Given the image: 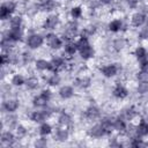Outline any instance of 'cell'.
I'll use <instances>...</instances> for the list:
<instances>
[{"instance_id": "obj_1", "label": "cell", "mask_w": 148, "mask_h": 148, "mask_svg": "<svg viewBox=\"0 0 148 148\" xmlns=\"http://www.w3.org/2000/svg\"><path fill=\"white\" fill-rule=\"evenodd\" d=\"M50 99H51V91L49 89H45L32 99V104L36 108H45Z\"/></svg>"}, {"instance_id": "obj_2", "label": "cell", "mask_w": 148, "mask_h": 148, "mask_svg": "<svg viewBox=\"0 0 148 148\" xmlns=\"http://www.w3.org/2000/svg\"><path fill=\"white\" fill-rule=\"evenodd\" d=\"M16 8V5L15 2L13 1H7V2H3L0 7V18L1 20H7L10 17V15L14 13Z\"/></svg>"}, {"instance_id": "obj_3", "label": "cell", "mask_w": 148, "mask_h": 148, "mask_svg": "<svg viewBox=\"0 0 148 148\" xmlns=\"http://www.w3.org/2000/svg\"><path fill=\"white\" fill-rule=\"evenodd\" d=\"M43 43H44V37L39 34H32L27 39V45L30 49H38L43 45Z\"/></svg>"}, {"instance_id": "obj_4", "label": "cell", "mask_w": 148, "mask_h": 148, "mask_svg": "<svg viewBox=\"0 0 148 148\" xmlns=\"http://www.w3.org/2000/svg\"><path fill=\"white\" fill-rule=\"evenodd\" d=\"M46 40H47V45L52 50H58L62 45V39L60 37H58L57 35H53V34L47 35L46 36Z\"/></svg>"}, {"instance_id": "obj_5", "label": "cell", "mask_w": 148, "mask_h": 148, "mask_svg": "<svg viewBox=\"0 0 148 148\" xmlns=\"http://www.w3.org/2000/svg\"><path fill=\"white\" fill-rule=\"evenodd\" d=\"M119 71V67L116 64H110V65H105L101 68V73L105 76V77H112L114 76Z\"/></svg>"}, {"instance_id": "obj_6", "label": "cell", "mask_w": 148, "mask_h": 148, "mask_svg": "<svg viewBox=\"0 0 148 148\" xmlns=\"http://www.w3.org/2000/svg\"><path fill=\"white\" fill-rule=\"evenodd\" d=\"M105 134H109V133H108V131L104 128V126H103L101 123L94 125V126L89 130V135L92 136V138H101V136H103V135H105Z\"/></svg>"}, {"instance_id": "obj_7", "label": "cell", "mask_w": 148, "mask_h": 148, "mask_svg": "<svg viewBox=\"0 0 148 148\" xmlns=\"http://www.w3.org/2000/svg\"><path fill=\"white\" fill-rule=\"evenodd\" d=\"M146 21H147V16H146V14H143L141 12H138V13L133 14V16L131 18V22L134 27H141L146 23Z\"/></svg>"}, {"instance_id": "obj_8", "label": "cell", "mask_w": 148, "mask_h": 148, "mask_svg": "<svg viewBox=\"0 0 148 148\" xmlns=\"http://www.w3.org/2000/svg\"><path fill=\"white\" fill-rule=\"evenodd\" d=\"M58 23H59V17L57 15H51L45 20V22L43 24V28L46 29V30H53V29H56Z\"/></svg>"}, {"instance_id": "obj_9", "label": "cell", "mask_w": 148, "mask_h": 148, "mask_svg": "<svg viewBox=\"0 0 148 148\" xmlns=\"http://www.w3.org/2000/svg\"><path fill=\"white\" fill-rule=\"evenodd\" d=\"M18 101L17 99H7L2 103V109L6 111V112H14L17 110L18 108Z\"/></svg>"}, {"instance_id": "obj_10", "label": "cell", "mask_w": 148, "mask_h": 148, "mask_svg": "<svg viewBox=\"0 0 148 148\" xmlns=\"http://www.w3.org/2000/svg\"><path fill=\"white\" fill-rule=\"evenodd\" d=\"M76 31H77V27H76V24L75 23H69L68 25H67V28L65 29V32H64V39L66 38V39H72V38H74V36L76 35Z\"/></svg>"}, {"instance_id": "obj_11", "label": "cell", "mask_w": 148, "mask_h": 148, "mask_svg": "<svg viewBox=\"0 0 148 148\" xmlns=\"http://www.w3.org/2000/svg\"><path fill=\"white\" fill-rule=\"evenodd\" d=\"M86 118L89 119V120H95L97 118H99L101 116V111L96 106H89L87 110H86Z\"/></svg>"}, {"instance_id": "obj_12", "label": "cell", "mask_w": 148, "mask_h": 148, "mask_svg": "<svg viewBox=\"0 0 148 148\" xmlns=\"http://www.w3.org/2000/svg\"><path fill=\"white\" fill-rule=\"evenodd\" d=\"M112 94H113V96H114V97L123 99V98L127 97V95H128V90H127L124 86H121V84H117V86H116V88L113 89Z\"/></svg>"}, {"instance_id": "obj_13", "label": "cell", "mask_w": 148, "mask_h": 148, "mask_svg": "<svg viewBox=\"0 0 148 148\" xmlns=\"http://www.w3.org/2000/svg\"><path fill=\"white\" fill-rule=\"evenodd\" d=\"M74 95V89L71 86H64L59 89V96L62 99H68Z\"/></svg>"}, {"instance_id": "obj_14", "label": "cell", "mask_w": 148, "mask_h": 148, "mask_svg": "<svg viewBox=\"0 0 148 148\" xmlns=\"http://www.w3.org/2000/svg\"><path fill=\"white\" fill-rule=\"evenodd\" d=\"M49 116L46 114V112L43 110V111H34L31 114H30V119L35 123H44V120L47 118Z\"/></svg>"}, {"instance_id": "obj_15", "label": "cell", "mask_w": 148, "mask_h": 148, "mask_svg": "<svg viewBox=\"0 0 148 148\" xmlns=\"http://www.w3.org/2000/svg\"><path fill=\"white\" fill-rule=\"evenodd\" d=\"M15 142V135L7 131V132H3L1 134V143L2 145H6V146H12L13 143Z\"/></svg>"}, {"instance_id": "obj_16", "label": "cell", "mask_w": 148, "mask_h": 148, "mask_svg": "<svg viewBox=\"0 0 148 148\" xmlns=\"http://www.w3.org/2000/svg\"><path fill=\"white\" fill-rule=\"evenodd\" d=\"M135 135L138 136H146L148 135V121L142 120L135 128Z\"/></svg>"}, {"instance_id": "obj_17", "label": "cell", "mask_w": 148, "mask_h": 148, "mask_svg": "<svg viewBox=\"0 0 148 148\" xmlns=\"http://www.w3.org/2000/svg\"><path fill=\"white\" fill-rule=\"evenodd\" d=\"M36 68L39 71H53L51 61H47L45 59H38L36 60Z\"/></svg>"}, {"instance_id": "obj_18", "label": "cell", "mask_w": 148, "mask_h": 148, "mask_svg": "<svg viewBox=\"0 0 148 148\" xmlns=\"http://www.w3.org/2000/svg\"><path fill=\"white\" fill-rule=\"evenodd\" d=\"M10 40L13 42H18L22 39V31H21V28L20 29H9L8 32H7V36Z\"/></svg>"}, {"instance_id": "obj_19", "label": "cell", "mask_w": 148, "mask_h": 148, "mask_svg": "<svg viewBox=\"0 0 148 148\" xmlns=\"http://www.w3.org/2000/svg\"><path fill=\"white\" fill-rule=\"evenodd\" d=\"M135 116H136L135 109H134V108H128V109H125V110L121 112V114H120L119 117L127 121V120H132Z\"/></svg>"}, {"instance_id": "obj_20", "label": "cell", "mask_w": 148, "mask_h": 148, "mask_svg": "<svg viewBox=\"0 0 148 148\" xmlns=\"http://www.w3.org/2000/svg\"><path fill=\"white\" fill-rule=\"evenodd\" d=\"M79 52H80L81 58L84 59V60H87V59H89V58H91V57L94 56V49H92V46H91L90 44H89L88 46L83 47L82 50H80Z\"/></svg>"}, {"instance_id": "obj_21", "label": "cell", "mask_w": 148, "mask_h": 148, "mask_svg": "<svg viewBox=\"0 0 148 148\" xmlns=\"http://www.w3.org/2000/svg\"><path fill=\"white\" fill-rule=\"evenodd\" d=\"M135 57L138 58V60L140 62L145 61V60H148V52L145 47L142 46H139L136 50H135Z\"/></svg>"}, {"instance_id": "obj_22", "label": "cell", "mask_w": 148, "mask_h": 148, "mask_svg": "<svg viewBox=\"0 0 148 148\" xmlns=\"http://www.w3.org/2000/svg\"><path fill=\"white\" fill-rule=\"evenodd\" d=\"M126 120H124L123 118L118 117L117 119L113 120V130L118 131V132H123L126 130Z\"/></svg>"}, {"instance_id": "obj_23", "label": "cell", "mask_w": 148, "mask_h": 148, "mask_svg": "<svg viewBox=\"0 0 148 148\" xmlns=\"http://www.w3.org/2000/svg\"><path fill=\"white\" fill-rule=\"evenodd\" d=\"M54 138H56L58 141H66V140L68 139V131L66 130V127L58 128V130L56 131Z\"/></svg>"}, {"instance_id": "obj_24", "label": "cell", "mask_w": 148, "mask_h": 148, "mask_svg": "<svg viewBox=\"0 0 148 148\" xmlns=\"http://www.w3.org/2000/svg\"><path fill=\"white\" fill-rule=\"evenodd\" d=\"M123 29V21L121 20H113L109 23V30L112 32H118Z\"/></svg>"}, {"instance_id": "obj_25", "label": "cell", "mask_w": 148, "mask_h": 148, "mask_svg": "<svg viewBox=\"0 0 148 148\" xmlns=\"http://www.w3.org/2000/svg\"><path fill=\"white\" fill-rule=\"evenodd\" d=\"M51 64H52V67H53V72H56L65 65V60L61 57H53L52 60H51Z\"/></svg>"}, {"instance_id": "obj_26", "label": "cell", "mask_w": 148, "mask_h": 148, "mask_svg": "<svg viewBox=\"0 0 148 148\" xmlns=\"http://www.w3.org/2000/svg\"><path fill=\"white\" fill-rule=\"evenodd\" d=\"M58 123H59L60 126H62V127H67V126L71 124V117H69V114L62 112V113L59 116V118H58Z\"/></svg>"}, {"instance_id": "obj_27", "label": "cell", "mask_w": 148, "mask_h": 148, "mask_svg": "<svg viewBox=\"0 0 148 148\" xmlns=\"http://www.w3.org/2000/svg\"><path fill=\"white\" fill-rule=\"evenodd\" d=\"M76 51H79L76 43H74V42H68V43L65 45V53H67V54H69V56H73Z\"/></svg>"}, {"instance_id": "obj_28", "label": "cell", "mask_w": 148, "mask_h": 148, "mask_svg": "<svg viewBox=\"0 0 148 148\" xmlns=\"http://www.w3.org/2000/svg\"><path fill=\"white\" fill-rule=\"evenodd\" d=\"M10 29H20L22 25V17L21 16H14L9 21Z\"/></svg>"}, {"instance_id": "obj_29", "label": "cell", "mask_w": 148, "mask_h": 148, "mask_svg": "<svg viewBox=\"0 0 148 148\" xmlns=\"http://www.w3.org/2000/svg\"><path fill=\"white\" fill-rule=\"evenodd\" d=\"M38 83H39V82H38V79L35 77V76H31V77H29V79L25 80V86H27V88L30 89V90L36 89V88L38 87Z\"/></svg>"}, {"instance_id": "obj_30", "label": "cell", "mask_w": 148, "mask_h": 148, "mask_svg": "<svg viewBox=\"0 0 148 148\" xmlns=\"http://www.w3.org/2000/svg\"><path fill=\"white\" fill-rule=\"evenodd\" d=\"M51 132H52L51 125L47 124V123H42V125L39 126V134H40L42 136H46V135H49Z\"/></svg>"}, {"instance_id": "obj_31", "label": "cell", "mask_w": 148, "mask_h": 148, "mask_svg": "<svg viewBox=\"0 0 148 148\" xmlns=\"http://www.w3.org/2000/svg\"><path fill=\"white\" fill-rule=\"evenodd\" d=\"M12 83L16 87H20L22 84H25V79L21 75V74H15L13 77H12Z\"/></svg>"}, {"instance_id": "obj_32", "label": "cell", "mask_w": 148, "mask_h": 148, "mask_svg": "<svg viewBox=\"0 0 148 148\" xmlns=\"http://www.w3.org/2000/svg\"><path fill=\"white\" fill-rule=\"evenodd\" d=\"M90 79L89 77H80V79H76L75 81V84L80 88H88L90 86Z\"/></svg>"}, {"instance_id": "obj_33", "label": "cell", "mask_w": 148, "mask_h": 148, "mask_svg": "<svg viewBox=\"0 0 148 148\" xmlns=\"http://www.w3.org/2000/svg\"><path fill=\"white\" fill-rule=\"evenodd\" d=\"M138 80L139 82L148 83V69H141L138 73Z\"/></svg>"}, {"instance_id": "obj_34", "label": "cell", "mask_w": 148, "mask_h": 148, "mask_svg": "<svg viewBox=\"0 0 148 148\" xmlns=\"http://www.w3.org/2000/svg\"><path fill=\"white\" fill-rule=\"evenodd\" d=\"M125 44H126V43H125V39H123V38H117V39L113 42V47H114V50L120 51V50L124 49Z\"/></svg>"}, {"instance_id": "obj_35", "label": "cell", "mask_w": 148, "mask_h": 148, "mask_svg": "<svg viewBox=\"0 0 148 148\" xmlns=\"http://www.w3.org/2000/svg\"><path fill=\"white\" fill-rule=\"evenodd\" d=\"M47 83L50 84V86H58L59 83H60V77H59V75L58 74H53V75H51L49 79H47Z\"/></svg>"}, {"instance_id": "obj_36", "label": "cell", "mask_w": 148, "mask_h": 148, "mask_svg": "<svg viewBox=\"0 0 148 148\" xmlns=\"http://www.w3.org/2000/svg\"><path fill=\"white\" fill-rule=\"evenodd\" d=\"M82 15V9L81 7H73L71 9V16L75 20V18H80Z\"/></svg>"}, {"instance_id": "obj_37", "label": "cell", "mask_w": 148, "mask_h": 148, "mask_svg": "<svg viewBox=\"0 0 148 148\" xmlns=\"http://www.w3.org/2000/svg\"><path fill=\"white\" fill-rule=\"evenodd\" d=\"M56 6H57V5H56V2H54L53 0H47L46 2L43 3V7H42V8H43L44 10L50 12V10H53V9L56 8Z\"/></svg>"}, {"instance_id": "obj_38", "label": "cell", "mask_w": 148, "mask_h": 148, "mask_svg": "<svg viewBox=\"0 0 148 148\" xmlns=\"http://www.w3.org/2000/svg\"><path fill=\"white\" fill-rule=\"evenodd\" d=\"M27 133H28V131H27V128L24 126L18 125L16 127V135H17V138H23V136H25Z\"/></svg>"}, {"instance_id": "obj_39", "label": "cell", "mask_w": 148, "mask_h": 148, "mask_svg": "<svg viewBox=\"0 0 148 148\" xmlns=\"http://www.w3.org/2000/svg\"><path fill=\"white\" fill-rule=\"evenodd\" d=\"M138 92H140V94L148 92V83L140 82V83H139V86H138Z\"/></svg>"}, {"instance_id": "obj_40", "label": "cell", "mask_w": 148, "mask_h": 148, "mask_svg": "<svg viewBox=\"0 0 148 148\" xmlns=\"http://www.w3.org/2000/svg\"><path fill=\"white\" fill-rule=\"evenodd\" d=\"M139 37L141 39H147L148 38V23L141 29V31L139 32Z\"/></svg>"}, {"instance_id": "obj_41", "label": "cell", "mask_w": 148, "mask_h": 148, "mask_svg": "<svg viewBox=\"0 0 148 148\" xmlns=\"http://www.w3.org/2000/svg\"><path fill=\"white\" fill-rule=\"evenodd\" d=\"M9 62H10V56L6 54V53H2L1 54V65H7Z\"/></svg>"}, {"instance_id": "obj_42", "label": "cell", "mask_w": 148, "mask_h": 148, "mask_svg": "<svg viewBox=\"0 0 148 148\" xmlns=\"http://www.w3.org/2000/svg\"><path fill=\"white\" fill-rule=\"evenodd\" d=\"M139 1H140V0H126V2H127V5H128L130 7H132V8H134V7H136V5L139 3Z\"/></svg>"}, {"instance_id": "obj_43", "label": "cell", "mask_w": 148, "mask_h": 148, "mask_svg": "<svg viewBox=\"0 0 148 148\" xmlns=\"http://www.w3.org/2000/svg\"><path fill=\"white\" fill-rule=\"evenodd\" d=\"M22 59H23L24 62H29V61L31 60V54H30V53H23Z\"/></svg>"}, {"instance_id": "obj_44", "label": "cell", "mask_w": 148, "mask_h": 148, "mask_svg": "<svg viewBox=\"0 0 148 148\" xmlns=\"http://www.w3.org/2000/svg\"><path fill=\"white\" fill-rule=\"evenodd\" d=\"M101 1V3H103V5H111L112 2H113V0H99Z\"/></svg>"}, {"instance_id": "obj_45", "label": "cell", "mask_w": 148, "mask_h": 148, "mask_svg": "<svg viewBox=\"0 0 148 148\" xmlns=\"http://www.w3.org/2000/svg\"><path fill=\"white\" fill-rule=\"evenodd\" d=\"M36 145H37V146H45V145H46V142L44 141V139H40V141H39V142H37Z\"/></svg>"}, {"instance_id": "obj_46", "label": "cell", "mask_w": 148, "mask_h": 148, "mask_svg": "<svg viewBox=\"0 0 148 148\" xmlns=\"http://www.w3.org/2000/svg\"><path fill=\"white\" fill-rule=\"evenodd\" d=\"M53 1H56V0H53Z\"/></svg>"}]
</instances>
